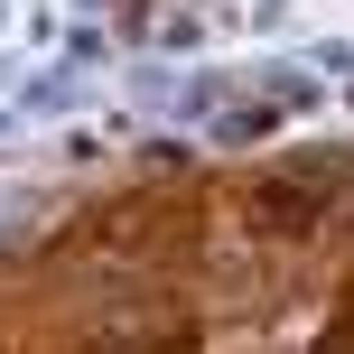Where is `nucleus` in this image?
I'll list each match as a JSON object with an SVG mask.
<instances>
[{
  "label": "nucleus",
  "mask_w": 354,
  "mask_h": 354,
  "mask_svg": "<svg viewBox=\"0 0 354 354\" xmlns=\"http://www.w3.org/2000/svg\"><path fill=\"white\" fill-rule=\"evenodd\" d=\"M326 214V187H289V177H270L261 196H252V224L261 233H308Z\"/></svg>",
  "instance_id": "obj_1"
}]
</instances>
